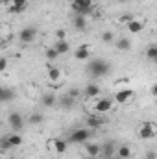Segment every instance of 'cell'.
Returning a JSON list of instances; mask_svg holds the SVG:
<instances>
[{
	"label": "cell",
	"instance_id": "obj_26",
	"mask_svg": "<svg viewBox=\"0 0 157 159\" xmlns=\"http://www.w3.org/2000/svg\"><path fill=\"white\" fill-rule=\"evenodd\" d=\"M146 57L152 59V61H155L157 59V46L155 44H150V46H148V50H146Z\"/></svg>",
	"mask_w": 157,
	"mask_h": 159
},
{
	"label": "cell",
	"instance_id": "obj_14",
	"mask_svg": "<svg viewBox=\"0 0 157 159\" xmlns=\"http://www.w3.org/2000/svg\"><path fill=\"white\" fill-rule=\"evenodd\" d=\"M100 93H102V91H100V87H98L96 83H89V85L83 89V94H85L87 98H96Z\"/></svg>",
	"mask_w": 157,
	"mask_h": 159
},
{
	"label": "cell",
	"instance_id": "obj_24",
	"mask_svg": "<svg viewBox=\"0 0 157 159\" xmlns=\"http://www.w3.org/2000/svg\"><path fill=\"white\" fill-rule=\"evenodd\" d=\"M74 28H76V30H85V28H87L85 17H81V15H76V17H74Z\"/></svg>",
	"mask_w": 157,
	"mask_h": 159
},
{
	"label": "cell",
	"instance_id": "obj_11",
	"mask_svg": "<svg viewBox=\"0 0 157 159\" xmlns=\"http://www.w3.org/2000/svg\"><path fill=\"white\" fill-rule=\"evenodd\" d=\"M85 154L89 157H98L102 154V146L96 143H85Z\"/></svg>",
	"mask_w": 157,
	"mask_h": 159
},
{
	"label": "cell",
	"instance_id": "obj_31",
	"mask_svg": "<svg viewBox=\"0 0 157 159\" xmlns=\"http://www.w3.org/2000/svg\"><path fill=\"white\" fill-rule=\"evenodd\" d=\"M7 11H9V13H13V15H17V13H22V11H24V7H17V6H9V7H7Z\"/></svg>",
	"mask_w": 157,
	"mask_h": 159
},
{
	"label": "cell",
	"instance_id": "obj_19",
	"mask_svg": "<svg viewBox=\"0 0 157 159\" xmlns=\"http://www.w3.org/2000/svg\"><path fill=\"white\" fill-rule=\"evenodd\" d=\"M13 98H15V94H13L11 89L0 87V102H9V100H13Z\"/></svg>",
	"mask_w": 157,
	"mask_h": 159
},
{
	"label": "cell",
	"instance_id": "obj_22",
	"mask_svg": "<svg viewBox=\"0 0 157 159\" xmlns=\"http://www.w3.org/2000/svg\"><path fill=\"white\" fill-rule=\"evenodd\" d=\"M59 78H61V70L52 67V65H48V80L50 81H57Z\"/></svg>",
	"mask_w": 157,
	"mask_h": 159
},
{
	"label": "cell",
	"instance_id": "obj_12",
	"mask_svg": "<svg viewBox=\"0 0 157 159\" xmlns=\"http://www.w3.org/2000/svg\"><path fill=\"white\" fill-rule=\"evenodd\" d=\"M115 152H117V144H115V141H107V143L102 146V154H100V156H104V159H109V157H113Z\"/></svg>",
	"mask_w": 157,
	"mask_h": 159
},
{
	"label": "cell",
	"instance_id": "obj_9",
	"mask_svg": "<svg viewBox=\"0 0 157 159\" xmlns=\"http://www.w3.org/2000/svg\"><path fill=\"white\" fill-rule=\"evenodd\" d=\"M155 135V129H154V122H144L139 129V137L141 139H152Z\"/></svg>",
	"mask_w": 157,
	"mask_h": 159
},
{
	"label": "cell",
	"instance_id": "obj_33",
	"mask_svg": "<svg viewBox=\"0 0 157 159\" xmlns=\"http://www.w3.org/2000/svg\"><path fill=\"white\" fill-rule=\"evenodd\" d=\"M61 104H63V106H65V107H70V106H72V104H74V100H72V98H70V96H65V98H63V100H61Z\"/></svg>",
	"mask_w": 157,
	"mask_h": 159
},
{
	"label": "cell",
	"instance_id": "obj_36",
	"mask_svg": "<svg viewBox=\"0 0 157 159\" xmlns=\"http://www.w3.org/2000/svg\"><path fill=\"white\" fill-rule=\"evenodd\" d=\"M131 19H133V17H131V15H124V17H122V19H120V20H122V22H128V20H131Z\"/></svg>",
	"mask_w": 157,
	"mask_h": 159
},
{
	"label": "cell",
	"instance_id": "obj_28",
	"mask_svg": "<svg viewBox=\"0 0 157 159\" xmlns=\"http://www.w3.org/2000/svg\"><path fill=\"white\" fill-rule=\"evenodd\" d=\"M79 94H81V93H79V89H76V87H72V89H69V93H67V96H70L72 100H76V98H78Z\"/></svg>",
	"mask_w": 157,
	"mask_h": 159
},
{
	"label": "cell",
	"instance_id": "obj_17",
	"mask_svg": "<svg viewBox=\"0 0 157 159\" xmlns=\"http://www.w3.org/2000/svg\"><path fill=\"white\" fill-rule=\"evenodd\" d=\"M54 50L61 56V54H69V50H70V43L67 39H63V41H57L56 44H54Z\"/></svg>",
	"mask_w": 157,
	"mask_h": 159
},
{
	"label": "cell",
	"instance_id": "obj_18",
	"mask_svg": "<svg viewBox=\"0 0 157 159\" xmlns=\"http://www.w3.org/2000/svg\"><path fill=\"white\" fill-rule=\"evenodd\" d=\"M118 156V159H129L131 157V148L128 146V144H122V146H118L117 152H115Z\"/></svg>",
	"mask_w": 157,
	"mask_h": 159
},
{
	"label": "cell",
	"instance_id": "obj_1",
	"mask_svg": "<svg viewBox=\"0 0 157 159\" xmlns=\"http://www.w3.org/2000/svg\"><path fill=\"white\" fill-rule=\"evenodd\" d=\"M87 69H89L91 76H94V78H104V76L109 72V63H107L105 59H94V61H91V63L87 65Z\"/></svg>",
	"mask_w": 157,
	"mask_h": 159
},
{
	"label": "cell",
	"instance_id": "obj_4",
	"mask_svg": "<svg viewBox=\"0 0 157 159\" xmlns=\"http://www.w3.org/2000/svg\"><path fill=\"white\" fill-rule=\"evenodd\" d=\"M67 146H69V143H67V141H63V139H59V137H56V139H50V141H48V148H50L54 154H57V156L65 154V152H67Z\"/></svg>",
	"mask_w": 157,
	"mask_h": 159
},
{
	"label": "cell",
	"instance_id": "obj_27",
	"mask_svg": "<svg viewBox=\"0 0 157 159\" xmlns=\"http://www.w3.org/2000/svg\"><path fill=\"white\" fill-rule=\"evenodd\" d=\"M44 56H46V59H50V61H56V59L59 57V54H57V52H56L54 48H46Z\"/></svg>",
	"mask_w": 157,
	"mask_h": 159
},
{
	"label": "cell",
	"instance_id": "obj_3",
	"mask_svg": "<svg viewBox=\"0 0 157 159\" xmlns=\"http://www.w3.org/2000/svg\"><path fill=\"white\" fill-rule=\"evenodd\" d=\"M72 11L76 15L87 17L92 11V0H72Z\"/></svg>",
	"mask_w": 157,
	"mask_h": 159
},
{
	"label": "cell",
	"instance_id": "obj_6",
	"mask_svg": "<svg viewBox=\"0 0 157 159\" xmlns=\"http://www.w3.org/2000/svg\"><path fill=\"white\" fill-rule=\"evenodd\" d=\"M111 109H113V102H111L109 98H100V100H96V104H94V113H96V115L109 113Z\"/></svg>",
	"mask_w": 157,
	"mask_h": 159
},
{
	"label": "cell",
	"instance_id": "obj_16",
	"mask_svg": "<svg viewBox=\"0 0 157 159\" xmlns=\"http://www.w3.org/2000/svg\"><path fill=\"white\" fill-rule=\"evenodd\" d=\"M102 124H104V119H102L100 115H96V113L91 115V117H87V126H89L91 129H98Z\"/></svg>",
	"mask_w": 157,
	"mask_h": 159
},
{
	"label": "cell",
	"instance_id": "obj_35",
	"mask_svg": "<svg viewBox=\"0 0 157 159\" xmlns=\"http://www.w3.org/2000/svg\"><path fill=\"white\" fill-rule=\"evenodd\" d=\"M146 159H155V152H154V150H150V152H148V156H146Z\"/></svg>",
	"mask_w": 157,
	"mask_h": 159
},
{
	"label": "cell",
	"instance_id": "obj_15",
	"mask_svg": "<svg viewBox=\"0 0 157 159\" xmlns=\"http://www.w3.org/2000/svg\"><path fill=\"white\" fill-rule=\"evenodd\" d=\"M41 102H43L44 107H54V106L57 104V98H56L54 93H44V94L41 96Z\"/></svg>",
	"mask_w": 157,
	"mask_h": 159
},
{
	"label": "cell",
	"instance_id": "obj_29",
	"mask_svg": "<svg viewBox=\"0 0 157 159\" xmlns=\"http://www.w3.org/2000/svg\"><path fill=\"white\" fill-rule=\"evenodd\" d=\"M11 6H17V7H24L28 6V0H11Z\"/></svg>",
	"mask_w": 157,
	"mask_h": 159
},
{
	"label": "cell",
	"instance_id": "obj_38",
	"mask_svg": "<svg viewBox=\"0 0 157 159\" xmlns=\"http://www.w3.org/2000/svg\"><path fill=\"white\" fill-rule=\"evenodd\" d=\"M117 2H122V4H124V2H128V0H117Z\"/></svg>",
	"mask_w": 157,
	"mask_h": 159
},
{
	"label": "cell",
	"instance_id": "obj_39",
	"mask_svg": "<svg viewBox=\"0 0 157 159\" xmlns=\"http://www.w3.org/2000/svg\"><path fill=\"white\" fill-rule=\"evenodd\" d=\"M85 159H98V157H89V156H87V157H85Z\"/></svg>",
	"mask_w": 157,
	"mask_h": 159
},
{
	"label": "cell",
	"instance_id": "obj_7",
	"mask_svg": "<svg viewBox=\"0 0 157 159\" xmlns=\"http://www.w3.org/2000/svg\"><path fill=\"white\" fill-rule=\"evenodd\" d=\"M133 94H135V93H133L131 89H120V91H117V93L113 94V100L122 106V104H128V102L133 98Z\"/></svg>",
	"mask_w": 157,
	"mask_h": 159
},
{
	"label": "cell",
	"instance_id": "obj_32",
	"mask_svg": "<svg viewBox=\"0 0 157 159\" xmlns=\"http://www.w3.org/2000/svg\"><path fill=\"white\" fill-rule=\"evenodd\" d=\"M56 39L57 41L67 39V32H65V30H57V32H56Z\"/></svg>",
	"mask_w": 157,
	"mask_h": 159
},
{
	"label": "cell",
	"instance_id": "obj_8",
	"mask_svg": "<svg viewBox=\"0 0 157 159\" xmlns=\"http://www.w3.org/2000/svg\"><path fill=\"white\" fill-rule=\"evenodd\" d=\"M126 28H128V32H129L131 35H137V34H141V32H142V28H144V20L131 19V20H128V22H126Z\"/></svg>",
	"mask_w": 157,
	"mask_h": 159
},
{
	"label": "cell",
	"instance_id": "obj_40",
	"mask_svg": "<svg viewBox=\"0 0 157 159\" xmlns=\"http://www.w3.org/2000/svg\"><path fill=\"white\" fill-rule=\"evenodd\" d=\"M2 28H4V26H2V22H0V32H2Z\"/></svg>",
	"mask_w": 157,
	"mask_h": 159
},
{
	"label": "cell",
	"instance_id": "obj_37",
	"mask_svg": "<svg viewBox=\"0 0 157 159\" xmlns=\"http://www.w3.org/2000/svg\"><path fill=\"white\" fill-rule=\"evenodd\" d=\"M7 2H9V0H0V4H7Z\"/></svg>",
	"mask_w": 157,
	"mask_h": 159
},
{
	"label": "cell",
	"instance_id": "obj_34",
	"mask_svg": "<svg viewBox=\"0 0 157 159\" xmlns=\"http://www.w3.org/2000/svg\"><path fill=\"white\" fill-rule=\"evenodd\" d=\"M7 69V59L6 57H0V72H4Z\"/></svg>",
	"mask_w": 157,
	"mask_h": 159
},
{
	"label": "cell",
	"instance_id": "obj_30",
	"mask_svg": "<svg viewBox=\"0 0 157 159\" xmlns=\"http://www.w3.org/2000/svg\"><path fill=\"white\" fill-rule=\"evenodd\" d=\"M102 41L104 43H113V34L111 32H104L102 34Z\"/></svg>",
	"mask_w": 157,
	"mask_h": 159
},
{
	"label": "cell",
	"instance_id": "obj_10",
	"mask_svg": "<svg viewBox=\"0 0 157 159\" xmlns=\"http://www.w3.org/2000/svg\"><path fill=\"white\" fill-rule=\"evenodd\" d=\"M19 37H20V41H22V43H32V41H35V37H37V30H35L34 26L24 28V30H20Z\"/></svg>",
	"mask_w": 157,
	"mask_h": 159
},
{
	"label": "cell",
	"instance_id": "obj_23",
	"mask_svg": "<svg viewBox=\"0 0 157 159\" xmlns=\"http://www.w3.org/2000/svg\"><path fill=\"white\" fill-rule=\"evenodd\" d=\"M13 146H11V143H9V137L7 135H2L0 137V152H9Z\"/></svg>",
	"mask_w": 157,
	"mask_h": 159
},
{
	"label": "cell",
	"instance_id": "obj_20",
	"mask_svg": "<svg viewBox=\"0 0 157 159\" xmlns=\"http://www.w3.org/2000/svg\"><path fill=\"white\" fill-rule=\"evenodd\" d=\"M117 48L120 52H128L129 48H131V41L128 39V37H122V39L117 41Z\"/></svg>",
	"mask_w": 157,
	"mask_h": 159
},
{
	"label": "cell",
	"instance_id": "obj_2",
	"mask_svg": "<svg viewBox=\"0 0 157 159\" xmlns=\"http://www.w3.org/2000/svg\"><path fill=\"white\" fill-rule=\"evenodd\" d=\"M87 139H91V129H87V128H79V129L72 131L69 135V143L70 144H85Z\"/></svg>",
	"mask_w": 157,
	"mask_h": 159
},
{
	"label": "cell",
	"instance_id": "obj_13",
	"mask_svg": "<svg viewBox=\"0 0 157 159\" xmlns=\"http://www.w3.org/2000/svg\"><path fill=\"white\" fill-rule=\"evenodd\" d=\"M89 56H91V50H89L87 44H81V46H78V48L74 50V57L79 59V61H87Z\"/></svg>",
	"mask_w": 157,
	"mask_h": 159
},
{
	"label": "cell",
	"instance_id": "obj_21",
	"mask_svg": "<svg viewBox=\"0 0 157 159\" xmlns=\"http://www.w3.org/2000/svg\"><path fill=\"white\" fill-rule=\"evenodd\" d=\"M7 137H9V143H11L13 148H19V146H22V143H24V139H22L19 133H11V135H7Z\"/></svg>",
	"mask_w": 157,
	"mask_h": 159
},
{
	"label": "cell",
	"instance_id": "obj_25",
	"mask_svg": "<svg viewBox=\"0 0 157 159\" xmlns=\"http://www.w3.org/2000/svg\"><path fill=\"white\" fill-rule=\"evenodd\" d=\"M43 120H44V117H43L41 113H34V115L28 119V124H32V126H39V124H43Z\"/></svg>",
	"mask_w": 157,
	"mask_h": 159
},
{
	"label": "cell",
	"instance_id": "obj_5",
	"mask_svg": "<svg viewBox=\"0 0 157 159\" xmlns=\"http://www.w3.org/2000/svg\"><path fill=\"white\" fill-rule=\"evenodd\" d=\"M7 124H9V128H11V129L20 131V129L24 128V119H22V115H20V113L13 111V113H9V115H7Z\"/></svg>",
	"mask_w": 157,
	"mask_h": 159
}]
</instances>
